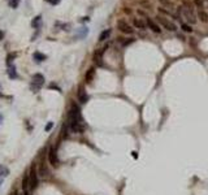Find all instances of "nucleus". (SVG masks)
Listing matches in <instances>:
<instances>
[{"mask_svg": "<svg viewBox=\"0 0 208 195\" xmlns=\"http://www.w3.org/2000/svg\"><path fill=\"white\" fill-rule=\"evenodd\" d=\"M68 125L73 133L82 134L83 131H85V122H83L80 108H78V106H76V104H72V108H70V111H69Z\"/></svg>", "mask_w": 208, "mask_h": 195, "instance_id": "obj_1", "label": "nucleus"}, {"mask_svg": "<svg viewBox=\"0 0 208 195\" xmlns=\"http://www.w3.org/2000/svg\"><path fill=\"white\" fill-rule=\"evenodd\" d=\"M43 83H44V76L43 74L37 73L31 77V85H30V89H31V91L38 92L42 86H43Z\"/></svg>", "mask_w": 208, "mask_h": 195, "instance_id": "obj_2", "label": "nucleus"}, {"mask_svg": "<svg viewBox=\"0 0 208 195\" xmlns=\"http://www.w3.org/2000/svg\"><path fill=\"white\" fill-rule=\"evenodd\" d=\"M48 161L52 167L59 165V157H57V152H56V147L51 146L48 150Z\"/></svg>", "mask_w": 208, "mask_h": 195, "instance_id": "obj_3", "label": "nucleus"}, {"mask_svg": "<svg viewBox=\"0 0 208 195\" xmlns=\"http://www.w3.org/2000/svg\"><path fill=\"white\" fill-rule=\"evenodd\" d=\"M156 20H158V22H160L163 26H164L167 30H169V31H176L177 30V26L174 25L173 22H170L169 20H167V18H164V17H161V16H158L156 17Z\"/></svg>", "mask_w": 208, "mask_h": 195, "instance_id": "obj_4", "label": "nucleus"}, {"mask_svg": "<svg viewBox=\"0 0 208 195\" xmlns=\"http://www.w3.org/2000/svg\"><path fill=\"white\" fill-rule=\"evenodd\" d=\"M29 179H30V187L35 189L38 186V174H37V169H35V165H31L30 168V174H29Z\"/></svg>", "mask_w": 208, "mask_h": 195, "instance_id": "obj_5", "label": "nucleus"}, {"mask_svg": "<svg viewBox=\"0 0 208 195\" xmlns=\"http://www.w3.org/2000/svg\"><path fill=\"white\" fill-rule=\"evenodd\" d=\"M117 28H119V30L121 33H124V34H133V33H134V29H133L129 23H126L125 21H119V22H117Z\"/></svg>", "mask_w": 208, "mask_h": 195, "instance_id": "obj_6", "label": "nucleus"}, {"mask_svg": "<svg viewBox=\"0 0 208 195\" xmlns=\"http://www.w3.org/2000/svg\"><path fill=\"white\" fill-rule=\"evenodd\" d=\"M78 100H80L82 104H86L87 101H89V95H87V92L85 91L83 87L78 89Z\"/></svg>", "mask_w": 208, "mask_h": 195, "instance_id": "obj_7", "label": "nucleus"}, {"mask_svg": "<svg viewBox=\"0 0 208 195\" xmlns=\"http://www.w3.org/2000/svg\"><path fill=\"white\" fill-rule=\"evenodd\" d=\"M105 50H107V47H104V48L96 51V52L94 53V60H95V62L98 65H102V59H103V53H104Z\"/></svg>", "mask_w": 208, "mask_h": 195, "instance_id": "obj_8", "label": "nucleus"}, {"mask_svg": "<svg viewBox=\"0 0 208 195\" xmlns=\"http://www.w3.org/2000/svg\"><path fill=\"white\" fill-rule=\"evenodd\" d=\"M146 23H147V26H148V28L151 29L153 33H160V31H161V29L159 28V25H156V23L153 22V21H152L151 18H147Z\"/></svg>", "mask_w": 208, "mask_h": 195, "instance_id": "obj_9", "label": "nucleus"}, {"mask_svg": "<svg viewBox=\"0 0 208 195\" xmlns=\"http://www.w3.org/2000/svg\"><path fill=\"white\" fill-rule=\"evenodd\" d=\"M94 76H95V68H90L89 70L86 72L85 74V81L86 83H90L92 79H94Z\"/></svg>", "mask_w": 208, "mask_h": 195, "instance_id": "obj_10", "label": "nucleus"}, {"mask_svg": "<svg viewBox=\"0 0 208 195\" xmlns=\"http://www.w3.org/2000/svg\"><path fill=\"white\" fill-rule=\"evenodd\" d=\"M189 9H190V8H185V9H182L183 14H185V17H186V18H187L189 22L195 23V22H197V20L194 18V16H192V14H191V12H190V13H189ZM190 11H191V9H190Z\"/></svg>", "mask_w": 208, "mask_h": 195, "instance_id": "obj_11", "label": "nucleus"}, {"mask_svg": "<svg viewBox=\"0 0 208 195\" xmlns=\"http://www.w3.org/2000/svg\"><path fill=\"white\" fill-rule=\"evenodd\" d=\"M8 77L12 78V79L17 78V72H16L14 65H9V67H8Z\"/></svg>", "mask_w": 208, "mask_h": 195, "instance_id": "obj_12", "label": "nucleus"}, {"mask_svg": "<svg viewBox=\"0 0 208 195\" xmlns=\"http://www.w3.org/2000/svg\"><path fill=\"white\" fill-rule=\"evenodd\" d=\"M33 57H34L35 61L40 62V61H44V60L47 59V56L44 55V53H40V52H34V55H33Z\"/></svg>", "mask_w": 208, "mask_h": 195, "instance_id": "obj_13", "label": "nucleus"}, {"mask_svg": "<svg viewBox=\"0 0 208 195\" xmlns=\"http://www.w3.org/2000/svg\"><path fill=\"white\" fill-rule=\"evenodd\" d=\"M40 23H42V16H37L34 20L31 21V26L34 29H39V28H40Z\"/></svg>", "mask_w": 208, "mask_h": 195, "instance_id": "obj_14", "label": "nucleus"}, {"mask_svg": "<svg viewBox=\"0 0 208 195\" xmlns=\"http://www.w3.org/2000/svg\"><path fill=\"white\" fill-rule=\"evenodd\" d=\"M29 186H30V179H29V176H25V177H23V178H22V190H23V191H28Z\"/></svg>", "mask_w": 208, "mask_h": 195, "instance_id": "obj_15", "label": "nucleus"}, {"mask_svg": "<svg viewBox=\"0 0 208 195\" xmlns=\"http://www.w3.org/2000/svg\"><path fill=\"white\" fill-rule=\"evenodd\" d=\"M133 23H134L135 28H139V29H144V28H146V23H144L141 18H134Z\"/></svg>", "mask_w": 208, "mask_h": 195, "instance_id": "obj_16", "label": "nucleus"}, {"mask_svg": "<svg viewBox=\"0 0 208 195\" xmlns=\"http://www.w3.org/2000/svg\"><path fill=\"white\" fill-rule=\"evenodd\" d=\"M111 35V29H107V30H104V31H102V34L99 35V40L100 42H103V40H105L108 37Z\"/></svg>", "mask_w": 208, "mask_h": 195, "instance_id": "obj_17", "label": "nucleus"}, {"mask_svg": "<svg viewBox=\"0 0 208 195\" xmlns=\"http://www.w3.org/2000/svg\"><path fill=\"white\" fill-rule=\"evenodd\" d=\"M198 17L200 18L202 22H208V14H207L204 11H200V9H199V12H198Z\"/></svg>", "mask_w": 208, "mask_h": 195, "instance_id": "obj_18", "label": "nucleus"}, {"mask_svg": "<svg viewBox=\"0 0 208 195\" xmlns=\"http://www.w3.org/2000/svg\"><path fill=\"white\" fill-rule=\"evenodd\" d=\"M16 56H17L16 52H12V53H9V55L7 56V64H8V67H9V65H12V61L16 59Z\"/></svg>", "mask_w": 208, "mask_h": 195, "instance_id": "obj_19", "label": "nucleus"}, {"mask_svg": "<svg viewBox=\"0 0 208 195\" xmlns=\"http://www.w3.org/2000/svg\"><path fill=\"white\" fill-rule=\"evenodd\" d=\"M8 174H9V170H8V168L4 167V165H0V176L7 177Z\"/></svg>", "mask_w": 208, "mask_h": 195, "instance_id": "obj_20", "label": "nucleus"}, {"mask_svg": "<svg viewBox=\"0 0 208 195\" xmlns=\"http://www.w3.org/2000/svg\"><path fill=\"white\" fill-rule=\"evenodd\" d=\"M20 3H21V0H9V7L13 8V9H16V8L18 7Z\"/></svg>", "mask_w": 208, "mask_h": 195, "instance_id": "obj_21", "label": "nucleus"}, {"mask_svg": "<svg viewBox=\"0 0 208 195\" xmlns=\"http://www.w3.org/2000/svg\"><path fill=\"white\" fill-rule=\"evenodd\" d=\"M182 29L185 30L186 33H191L192 31V28L190 25H187V23H182Z\"/></svg>", "mask_w": 208, "mask_h": 195, "instance_id": "obj_22", "label": "nucleus"}, {"mask_svg": "<svg viewBox=\"0 0 208 195\" xmlns=\"http://www.w3.org/2000/svg\"><path fill=\"white\" fill-rule=\"evenodd\" d=\"M52 128H53V122H48V124L46 125V128H44V130H46V131H50Z\"/></svg>", "mask_w": 208, "mask_h": 195, "instance_id": "obj_23", "label": "nucleus"}, {"mask_svg": "<svg viewBox=\"0 0 208 195\" xmlns=\"http://www.w3.org/2000/svg\"><path fill=\"white\" fill-rule=\"evenodd\" d=\"M194 3L198 8H203V1H202V0H194Z\"/></svg>", "mask_w": 208, "mask_h": 195, "instance_id": "obj_24", "label": "nucleus"}, {"mask_svg": "<svg viewBox=\"0 0 208 195\" xmlns=\"http://www.w3.org/2000/svg\"><path fill=\"white\" fill-rule=\"evenodd\" d=\"M159 12H161V13H164V14H169V16H173V14H172L169 11H165L164 8H159ZM173 17H174V16H173Z\"/></svg>", "mask_w": 208, "mask_h": 195, "instance_id": "obj_25", "label": "nucleus"}, {"mask_svg": "<svg viewBox=\"0 0 208 195\" xmlns=\"http://www.w3.org/2000/svg\"><path fill=\"white\" fill-rule=\"evenodd\" d=\"M133 42H134V39L130 38V39H129V40H124V42H122V44H124V46H128V44L133 43Z\"/></svg>", "mask_w": 208, "mask_h": 195, "instance_id": "obj_26", "label": "nucleus"}, {"mask_svg": "<svg viewBox=\"0 0 208 195\" xmlns=\"http://www.w3.org/2000/svg\"><path fill=\"white\" fill-rule=\"evenodd\" d=\"M160 3H163V4H167V5H172V1L170 0H159Z\"/></svg>", "mask_w": 208, "mask_h": 195, "instance_id": "obj_27", "label": "nucleus"}, {"mask_svg": "<svg viewBox=\"0 0 208 195\" xmlns=\"http://www.w3.org/2000/svg\"><path fill=\"white\" fill-rule=\"evenodd\" d=\"M3 38H4V31H1V30H0V40H1Z\"/></svg>", "mask_w": 208, "mask_h": 195, "instance_id": "obj_28", "label": "nucleus"}, {"mask_svg": "<svg viewBox=\"0 0 208 195\" xmlns=\"http://www.w3.org/2000/svg\"><path fill=\"white\" fill-rule=\"evenodd\" d=\"M4 179H5V177H3V176H0V185H1V184H3V181H4Z\"/></svg>", "mask_w": 208, "mask_h": 195, "instance_id": "obj_29", "label": "nucleus"}, {"mask_svg": "<svg viewBox=\"0 0 208 195\" xmlns=\"http://www.w3.org/2000/svg\"><path fill=\"white\" fill-rule=\"evenodd\" d=\"M50 1H51V3H52V4H57V3H59V1H60V0H50Z\"/></svg>", "mask_w": 208, "mask_h": 195, "instance_id": "obj_30", "label": "nucleus"}, {"mask_svg": "<svg viewBox=\"0 0 208 195\" xmlns=\"http://www.w3.org/2000/svg\"><path fill=\"white\" fill-rule=\"evenodd\" d=\"M125 13H128V14H129V13H131V11H130V9H128V8H125Z\"/></svg>", "mask_w": 208, "mask_h": 195, "instance_id": "obj_31", "label": "nucleus"}, {"mask_svg": "<svg viewBox=\"0 0 208 195\" xmlns=\"http://www.w3.org/2000/svg\"><path fill=\"white\" fill-rule=\"evenodd\" d=\"M23 195H31V194H30L29 191H23Z\"/></svg>", "mask_w": 208, "mask_h": 195, "instance_id": "obj_32", "label": "nucleus"}, {"mask_svg": "<svg viewBox=\"0 0 208 195\" xmlns=\"http://www.w3.org/2000/svg\"><path fill=\"white\" fill-rule=\"evenodd\" d=\"M14 195H23V194H21V193H14Z\"/></svg>", "mask_w": 208, "mask_h": 195, "instance_id": "obj_33", "label": "nucleus"}, {"mask_svg": "<svg viewBox=\"0 0 208 195\" xmlns=\"http://www.w3.org/2000/svg\"><path fill=\"white\" fill-rule=\"evenodd\" d=\"M0 120H1V116H0Z\"/></svg>", "mask_w": 208, "mask_h": 195, "instance_id": "obj_34", "label": "nucleus"}, {"mask_svg": "<svg viewBox=\"0 0 208 195\" xmlns=\"http://www.w3.org/2000/svg\"><path fill=\"white\" fill-rule=\"evenodd\" d=\"M206 1H208V0H206Z\"/></svg>", "mask_w": 208, "mask_h": 195, "instance_id": "obj_35", "label": "nucleus"}]
</instances>
